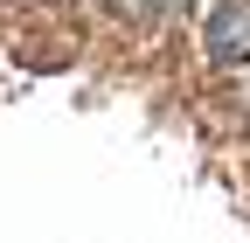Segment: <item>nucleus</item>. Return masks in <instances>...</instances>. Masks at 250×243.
<instances>
[{
	"mask_svg": "<svg viewBox=\"0 0 250 243\" xmlns=\"http://www.w3.org/2000/svg\"><path fill=\"white\" fill-rule=\"evenodd\" d=\"M229 111H236V132L250 139V70H243V83H236V98H229Z\"/></svg>",
	"mask_w": 250,
	"mask_h": 243,
	"instance_id": "f03ea898",
	"label": "nucleus"
},
{
	"mask_svg": "<svg viewBox=\"0 0 250 243\" xmlns=\"http://www.w3.org/2000/svg\"><path fill=\"white\" fill-rule=\"evenodd\" d=\"M188 0H146V21H181Z\"/></svg>",
	"mask_w": 250,
	"mask_h": 243,
	"instance_id": "7ed1b4c3",
	"label": "nucleus"
},
{
	"mask_svg": "<svg viewBox=\"0 0 250 243\" xmlns=\"http://www.w3.org/2000/svg\"><path fill=\"white\" fill-rule=\"evenodd\" d=\"M202 63L208 70H250V0H208L202 14Z\"/></svg>",
	"mask_w": 250,
	"mask_h": 243,
	"instance_id": "f257e3e1",
	"label": "nucleus"
}]
</instances>
